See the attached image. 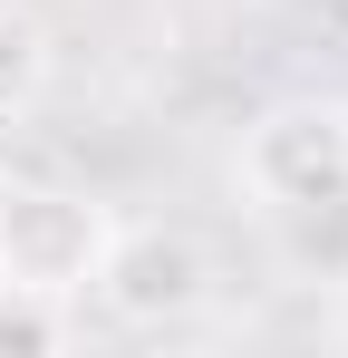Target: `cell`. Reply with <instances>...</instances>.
Here are the masks:
<instances>
[{
	"label": "cell",
	"mask_w": 348,
	"mask_h": 358,
	"mask_svg": "<svg viewBox=\"0 0 348 358\" xmlns=\"http://www.w3.org/2000/svg\"><path fill=\"white\" fill-rule=\"evenodd\" d=\"M116 242V213L78 184H0V291L20 300H87Z\"/></svg>",
	"instance_id": "6da1fadb"
},
{
	"label": "cell",
	"mask_w": 348,
	"mask_h": 358,
	"mask_svg": "<svg viewBox=\"0 0 348 358\" xmlns=\"http://www.w3.org/2000/svg\"><path fill=\"white\" fill-rule=\"evenodd\" d=\"M242 184H252L271 213L339 203L348 194V107L290 97V107H271V117H252V136H242Z\"/></svg>",
	"instance_id": "7a4b0ae2"
},
{
	"label": "cell",
	"mask_w": 348,
	"mask_h": 358,
	"mask_svg": "<svg viewBox=\"0 0 348 358\" xmlns=\"http://www.w3.org/2000/svg\"><path fill=\"white\" fill-rule=\"evenodd\" d=\"M213 291V262H203V242L184 233V223H116L107 262H97V300H107L126 329H174V320H194Z\"/></svg>",
	"instance_id": "3957f363"
},
{
	"label": "cell",
	"mask_w": 348,
	"mask_h": 358,
	"mask_svg": "<svg viewBox=\"0 0 348 358\" xmlns=\"http://www.w3.org/2000/svg\"><path fill=\"white\" fill-rule=\"evenodd\" d=\"M39 68H49V39H39V20H29L20 0H0V117H10V107H29Z\"/></svg>",
	"instance_id": "277c9868"
},
{
	"label": "cell",
	"mask_w": 348,
	"mask_h": 358,
	"mask_svg": "<svg viewBox=\"0 0 348 358\" xmlns=\"http://www.w3.org/2000/svg\"><path fill=\"white\" fill-rule=\"evenodd\" d=\"M58 339H68V310H58V300L0 291V349H58Z\"/></svg>",
	"instance_id": "5b68a950"
},
{
	"label": "cell",
	"mask_w": 348,
	"mask_h": 358,
	"mask_svg": "<svg viewBox=\"0 0 348 358\" xmlns=\"http://www.w3.org/2000/svg\"><path fill=\"white\" fill-rule=\"evenodd\" d=\"M339 339H348V281H339Z\"/></svg>",
	"instance_id": "8992f818"
}]
</instances>
